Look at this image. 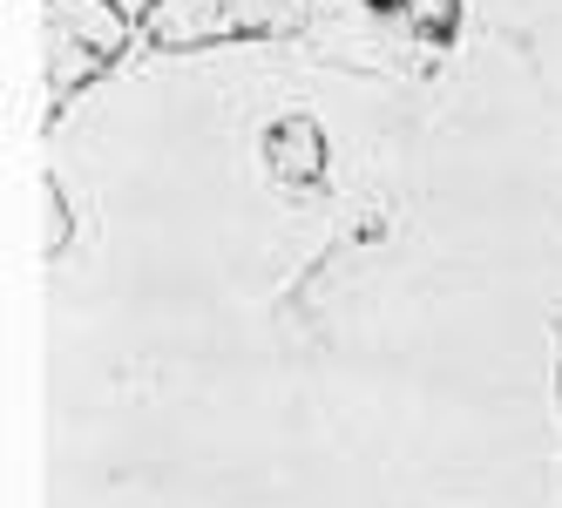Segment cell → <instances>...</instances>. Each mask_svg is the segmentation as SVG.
Returning <instances> with one entry per match:
<instances>
[{"label": "cell", "mask_w": 562, "mask_h": 508, "mask_svg": "<svg viewBox=\"0 0 562 508\" xmlns=\"http://www.w3.org/2000/svg\"><path fill=\"white\" fill-rule=\"evenodd\" d=\"M265 163L278 183H318L326 177V129L312 115H285V123L265 129Z\"/></svg>", "instance_id": "cell-2"}, {"label": "cell", "mask_w": 562, "mask_h": 508, "mask_svg": "<svg viewBox=\"0 0 562 508\" xmlns=\"http://www.w3.org/2000/svg\"><path fill=\"white\" fill-rule=\"evenodd\" d=\"M305 0H217V21L231 34H278V27H299Z\"/></svg>", "instance_id": "cell-4"}, {"label": "cell", "mask_w": 562, "mask_h": 508, "mask_svg": "<svg viewBox=\"0 0 562 508\" xmlns=\"http://www.w3.org/2000/svg\"><path fill=\"white\" fill-rule=\"evenodd\" d=\"M130 27H123V8L109 0H48V61H55V89L68 82H89L95 68H109L123 55Z\"/></svg>", "instance_id": "cell-1"}, {"label": "cell", "mask_w": 562, "mask_h": 508, "mask_svg": "<svg viewBox=\"0 0 562 508\" xmlns=\"http://www.w3.org/2000/svg\"><path fill=\"white\" fill-rule=\"evenodd\" d=\"M149 34L156 48H204L211 34H224V21L196 14V0H149Z\"/></svg>", "instance_id": "cell-3"}]
</instances>
